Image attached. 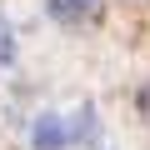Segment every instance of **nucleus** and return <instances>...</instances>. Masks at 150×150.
<instances>
[{
  "instance_id": "obj_3",
  "label": "nucleus",
  "mask_w": 150,
  "mask_h": 150,
  "mask_svg": "<svg viewBox=\"0 0 150 150\" xmlns=\"http://www.w3.org/2000/svg\"><path fill=\"white\" fill-rule=\"evenodd\" d=\"M135 110H140V120L150 125V80H140V90H135Z\"/></svg>"
},
{
  "instance_id": "obj_1",
  "label": "nucleus",
  "mask_w": 150,
  "mask_h": 150,
  "mask_svg": "<svg viewBox=\"0 0 150 150\" xmlns=\"http://www.w3.org/2000/svg\"><path fill=\"white\" fill-rule=\"evenodd\" d=\"M80 140V130H70L60 115H40L35 125H30V145L35 150H65V145H75Z\"/></svg>"
},
{
  "instance_id": "obj_2",
  "label": "nucleus",
  "mask_w": 150,
  "mask_h": 150,
  "mask_svg": "<svg viewBox=\"0 0 150 150\" xmlns=\"http://www.w3.org/2000/svg\"><path fill=\"white\" fill-rule=\"evenodd\" d=\"M45 10H50V20H60V25H85V20H95L100 0H45Z\"/></svg>"
}]
</instances>
